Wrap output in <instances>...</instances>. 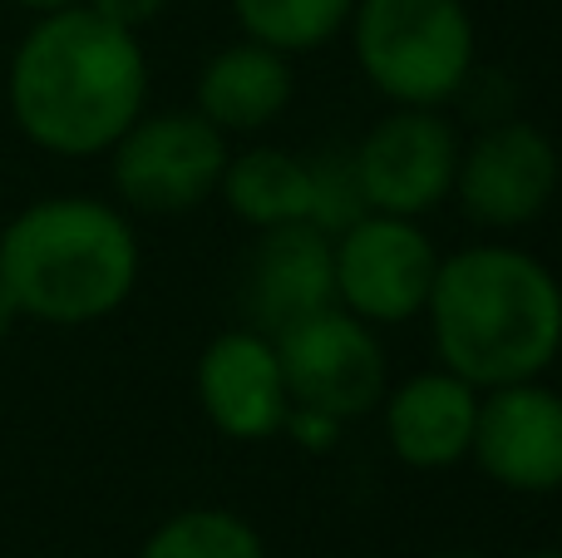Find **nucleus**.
Segmentation results:
<instances>
[{"mask_svg": "<svg viewBox=\"0 0 562 558\" xmlns=\"http://www.w3.org/2000/svg\"><path fill=\"white\" fill-rule=\"evenodd\" d=\"M79 5H89L94 15H104V20H114V25H124V30H144L148 20H158L168 10V0H79Z\"/></svg>", "mask_w": 562, "mask_h": 558, "instance_id": "obj_19", "label": "nucleus"}, {"mask_svg": "<svg viewBox=\"0 0 562 558\" xmlns=\"http://www.w3.org/2000/svg\"><path fill=\"white\" fill-rule=\"evenodd\" d=\"M385 440L409 470H449L469 460L479 386L454 371H425L385 395Z\"/></svg>", "mask_w": 562, "mask_h": 558, "instance_id": "obj_13", "label": "nucleus"}, {"mask_svg": "<svg viewBox=\"0 0 562 558\" xmlns=\"http://www.w3.org/2000/svg\"><path fill=\"white\" fill-rule=\"evenodd\" d=\"M272 346L286 376L291 411H316L346 425L385 401V351L375 342V326L350 316L346 306L301 316L272 336Z\"/></svg>", "mask_w": 562, "mask_h": 558, "instance_id": "obj_5", "label": "nucleus"}, {"mask_svg": "<svg viewBox=\"0 0 562 558\" xmlns=\"http://www.w3.org/2000/svg\"><path fill=\"white\" fill-rule=\"evenodd\" d=\"M524 558H562V549H538V554H524Z\"/></svg>", "mask_w": 562, "mask_h": 558, "instance_id": "obj_23", "label": "nucleus"}, {"mask_svg": "<svg viewBox=\"0 0 562 558\" xmlns=\"http://www.w3.org/2000/svg\"><path fill=\"white\" fill-rule=\"evenodd\" d=\"M469 455L498 490L514 494L562 490V395L553 386H543V376L479 391Z\"/></svg>", "mask_w": 562, "mask_h": 558, "instance_id": "obj_9", "label": "nucleus"}, {"mask_svg": "<svg viewBox=\"0 0 562 558\" xmlns=\"http://www.w3.org/2000/svg\"><path fill=\"white\" fill-rule=\"evenodd\" d=\"M558 148L543 129L498 119L469 148H459L454 193L479 227H524L558 193Z\"/></svg>", "mask_w": 562, "mask_h": 558, "instance_id": "obj_10", "label": "nucleus"}, {"mask_svg": "<svg viewBox=\"0 0 562 558\" xmlns=\"http://www.w3.org/2000/svg\"><path fill=\"white\" fill-rule=\"evenodd\" d=\"M138 558H267V544L233 510H178L144 539Z\"/></svg>", "mask_w": 562, "mask_h": 558, "instance_id": "obj_17", "label": "nucleus"}, {"mask_svg": "<svg viewBox=\"0 0 562 558\" xmlns=\"http://www.w3.org/2000/svg\"><path fill=\"white\" fill-rule=\"evenodd\" d=\"M217 193L257 233L281 223H306V158L286 148H247L227 158Z\"/></svg>", "mask_w": 562, "mask_h": 558, "instance_id": "obj_15", "label": "nucleus"}, {"mask_svg": "<svg viewBox=\"0 0 562 558\" xmlns=\"http://www.w3.org/2000/svg\"><path fill=\"white\" fill-rule=\"evenodd\" d=\"M356 174L366 188L370 213L425 217L454 193L459 174V134L439 109L395 104L356 148Z\"/></svg>", "mask_w": 562, "mask_h": 558, "instance_id": "obj_8", "label": "nucleus"}, {"mask_svg": "<svg viewBox=\"0 0 562 558\" xmlns=\"http://www.w3.org/2000/svg\"><path fill=\"white\" fill-rule=\"evenodd\" d=\"M370 213L366 188H360L356 158L350 148H326L306 158V223L321 227L326 237H340Z\"/></svg>", "mask_w": 562, "mask_h": 558, "instance_id": "obj_18", "label": "nucleus"}, {"mask_svg": "<svg viewBox=\"0 0 562 558\" xmlns=\"http://www.w3.org/2000/svg\"><path fill=\"white\" fill-rule=\"evenodd\" d=\"M336 247V306L370 326H400L425 312L439 253L415 217L366 213L330 237Z\"/></svg>", "mask_w": 562, "mask_h": 558, "instance_id": "obj_7", "label": "nucleus"}, {"mask_svg": "<svg viewBox=\"0 0 562 558\" xmlns=\"http://www.w3.org/2000/svg\"><path fill=\"white\" fill-rule=\"evenodd\" d=\"M15 322H20V312H15V302H10V292L0 287V342L15 332Z\"/></svg>", "mask_w": 562, "mask_h": 558, "instance_id": "obj_20", "label": "nucleus"}, {"mask_svg": "<svg viewBox=\"0 0 562 558\" xmlns=\"http://www.w3.org/2000/svg\"><path fill=\"white\" fill-rule=\"evenodd\" d=\"M350 45L360 75L409 109H439L474 75V20L464 0H356Z\"/></svg>", "mask_w": 562, "mask_h": 558, "instance_id": "obj_4", "label": "nucleus"}, {"mask_svg": "<svg viewBox=\"0 0 562 558\" xmlns=\"http://www.w3.org/2000/svg\"><path fill=\"white\" fill-rule=\"evenodd\" d=\"M291 65L272 45H243L217 49L198 75V114L217 124L223 134H257L277 124L291 104Z\"/></svg>", "mask_w": 562, "mask_h": 558, "instance_id": "obj_14", "label": "nucleus"}, {"mask_svg": "<svg viewBox=\"0 0 562 558\" xmlns=\"http://www.w3.org/2000/svg\"><path fill=\"white\" fill-rule=\"evenodd\" d=\"M233 10L247 40L281 55H311L346 30L356 0H233Z\"/></svg>", "mask_w": 562, "mask_h": 558, "instance_id": "obj_16", "label": "nucleus"}, {"mask_svg": "<svg viewBox=\"0 0 562 558\" xmlns=\"http://www.w3.org/2000/svg\"><path fill=\"white\" fill-rule=\"evenodd\" d=\"M321 306H336V247H330V237L311 223L267 227L243 267L247 326L277 336Z\"/></svg>", "mask_w": 562, "mask_h": 558, "instance_id": "obj_11", "label": "nucleus"}, {"mask_svg": "<svg viewBox=\"0 0 562 558\" xmlns=\"http://www.w3.org/2000/svg\"><path fill=\"white\" fill-rule=\"evenodd\" d=\"M15 5L35 10V15H49V10H65V5H79V0H15Z\"/></svg>", "mask_w": 562, "mask_h": 558, "instance_id": "obj_21", "label": "nucleus"}, {"mask_svg": "<svg viewBox=\"0 0 562 558\" xmlns=\"http://www.w3.org/2000/svg\"><path fill=\"white\" fill-rule=\"evenodd\" d=\"M198 401L227 440L277 435L291 415V395L272 336L252 332V326L213 336L198 356Z\"/></svg>", "mask_w": 562, "mask_h": 558, "instance_id": "obj_12", "label": "nucleus"}, {"mask_svg": "<svg viewBox=\"0 0 562 558\" xmlns=\"http://www.w3.org/2000/svg\"><path fill=\"white\" fill-rule=\"evenodd\" d=\"M114 193L138 213H193L217 193L227 168V134L198 109L183 114H138L109 148Z\"/></svg>", "mask_w": 562, "mask_h": 558, "instance_id": "obj_6", "label": "nucleus"}, {"mask_svg": "<svg viewBox=\"0 0 562 558\" xmlns=\"http://www.w3.org/2000/svg\"><path fill=\"white\" fill-rule=\"evenodd\" d=\"M429 332L445 371L469 386L533 381L562 351V282L524 247H464L429 287Z\"/></svg>", "mask_w": 562, "mask_h": 558, "instance_id": "obj_2", "label": "nucleus"}, {"mask_svg": "<svg viewBox=\"0 0 562 558\" xmlns=\"http://www.w3.org/2000/svg\"><path fill=\"white\" fill-rule=\"evenodd\" d=\"M138 267L128 217L85 193L40 198L0 227V287L30 322H104L134 297Z\"/></svg>", "mask_w": 562, "mask_h": 558, "instance_id": "obj_3", "label": "nucleus"}, {"mask_svg": "<svg viewBox=\"0 0 562 558\" xmlns=\"http://www.w3.org/2000/svg\"><path fill=\"white\" fill-rule=\"evenodd\" d=\"M5 99L15 129L59 158H94L144 114L148 59L134 30L65 5L35 15L10 55Z\"/></svg>", "mask_w": 562, "mask_h": 558, "instance_id": "obj_1", "label": "nucleus"}, {"mask_svg": "<svg viewBox=\"0 0 562 558\" xmlns=\"http://www.w3.org/2000/svg\"><path fill=\"white\" fill-rule=\"evenodd\" d=\"M429 558H484L479 549H439V554H429Z\"/></svg>", "mask_w": 562, "mask_h": 558, "instance_id": "obj_22", "label": "nucleus"}]
</instances>
